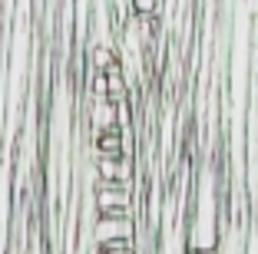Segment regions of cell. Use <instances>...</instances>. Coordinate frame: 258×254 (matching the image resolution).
Masks as SVG:
<instances>
[{
  "mask_svg": "<svg viewBox=\"0 0 258 254\" xmlns=\"http://www.w3.org/2000/svg\"><path fill=\"white\" fill-rule=\"evenodd\" d=\"M255 73H258V63H255Z\"/></svg>",
  "mask_w": 258,
  "mask_h": 254,
  "instance_id": "ba28073f",
  "label": "cell"
},
{
  "mask_svg": "<svg viewBox=\"0 0 258 254\" xmlns=\"http://www.w3.org/2000/svg\"><path fill=\"white\" fill-rule=\"evenodd\" d=\"M255 37H258V17H255Z\"/></svg>",
  "mask_w": 258,
  "mask_h": 254,
  "instance_id": "52a82bcc",
  "label": "cell"
},
{
  "mask_svg": "<svg viewBox=\"0 0 258 254\" xmlns=\"http://www.w3.org/2000/svg\"><path fill=\"white\" fill-rule=\"evenodd\" d=\"M255 106H258V79H255Z\"/></svg>",
  "mask_w": 258,
  "mask_h": 254,
  "instance_id": "8992f818",
  "label": "cell"
},
{
  "mask_svg": "<svg viewBox=\"0 0 258 254\" xmlns=\"http://www.w3.org/2000/svg\"><path fill=\"white\" fill-rule=\"evenodd\" d=\"M90 129L93 135L119 129V103H113L109 96H90Z\"/></svg>",
  "mask_w": 258,
  "mask_h": 254,
  "instance_id": "7a4b0ae2",
  "label": "cell"
},
{
  "mask_svg": "<svg viewBox=\"0 0 258 254\" xmlns=\"http://www.w3.org/2000/svg\"><path fill=\"white\" fill-rule=\"evenodd\" d=\"M93 149H96V152H109V155H119V152H122L119 129H113V132H96V135H93Z\"/></svg>",
  "mask_w": 258,
  "mask_h": 254,
  "instance_id": "277c9868",
  "label": "cell"
},
{
  "mask_svg": "<svg viewBox=\"0 0 258 254\" xmlns=\"http://www.w3.org/2000/svg\"><path fill=\"white\" fill-rule=\"evenodd\" d=\"M93 241L96 247H106L113 241H136V221L133 215H122V218H113V215H99L93 221Z\"/></svg>",
  "mask_w": 258,
  "mask_h": 254,
  "instance_id": "6da1fadb",
  "label": "cell"
},
{
  "mask_svg": "<svg viewBox=\"0 0 258 254\" xmlns=\"http://www.w3.org/2000/svg\"><path fill=\"white\" fill-rule=\"evenodd\" d=\"M116 53H113V46H106V43H90V69H99V73H109V69L116 66Z\"/></svg>",
  "mask_w": 258,
  "mask_h": 254,
  "instance_id": "3957f363",
  "label": "cell"
},
{
  "mask_svg": "<svg viewBox=\"0 0 258 254\" xmlns=\"http://www.w3.org/2000/svg\"><path fill=\"white\" fill-rule=\"evenodd\" d=\"M96 254H136V247H96Z\"/></svg>",
  "mask_w": 258,
  "mask_h": 254,
  "instance_id": "5b68a950",
  "label": "cell"
}]
</instances>
